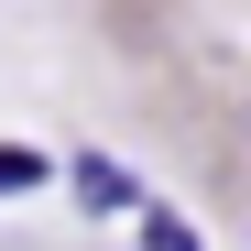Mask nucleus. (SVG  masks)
Masks as SVG:
<instances>
[{"label":"nucleus","mask_w":251,"mask_h":251,"mask_svg":"<svg viewBox=\"0 0 251 251\" xmlns=\"http://www.w3.org/2000/svg\"><path fill=\"white\" fill-rule=\"evenodd\" d=\"M153 251H197V240H186V229H175V219H153Z\"/></svg>","instance_id":"3"},{"label":"nucleus","mask_w":251,"mask_h":251,"mask_svg":"<svg viewBox=\"0 0 251 251\" xmlns=\"http://www.w3.org/2000/svg\"><path fill=\"white\" fill-rule=\"evenodd\" d=\"M33 175H44V164H33V153H0V197H22Z\"/></svg>","instance_id":"2"},{"label":"nucleus","mask_w":251,"mask_h":251,"mask_svg":"<svg viewBox=\"0 0 251 251\" xmlns=\"http://www.w3.org/2000/svg\"><path fill=\"white\" fill-rule=\"evenodd\" d=\"M76 186H88V207H120V197H131V186H120V164H99V153L76 164Z\"/></svg>","instance_id":"1"}]
</instances>
